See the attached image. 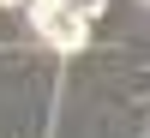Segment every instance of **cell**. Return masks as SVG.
<instances>
[{"label":"cell","instance_id":"obj_1","mask_svg":"<svg viewBox=\"0 0 150 138\" xmlns=\"http://www.w3.org/2000/svg\"><path fill=\"white\" fill-rule=\"evenodd\" d=\"M36 24H42L48 42L72 48V42H84V30L96 24V0H36Z\"/></svg>","mask_w":150,"mask_h":138}]
</instances>
